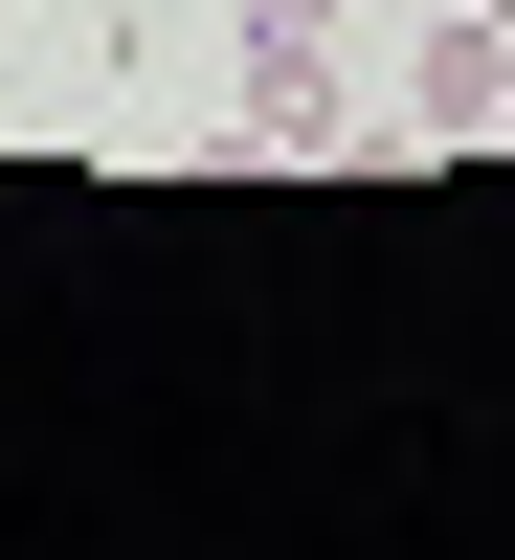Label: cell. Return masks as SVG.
<instances>
[{
    "instance_id": "cell-1",
    "label": "cell",
    "mask_w": 515,
    "mask_h": 560,
    "mask_svg": "<svg viewBox=\"0 0 515 560\" xmlns=\"http://www.w3.org/2000/svg\"><path fill=\"white\" fill-rule=\"evenodd\" d=\"M403 113H426V135H515V23H471V0H448L426 68H403Z\"/></svg>"
},
{
    "instance_id": "cell-2",
    "label": "cell",
    "mask_w": 515,
    "mask_h": 560,
    "mask_svg": "<svg viewBox=\"0 0 515 560\" xmlns=\"http://www.w3.org/2000/svg\"><path fill=\"white\" fill-rule=\"evenodd\" d=\"M247 135L314 158V135H337V45H269V23H247Z\"/></svg>"
},
{
    "instance_id": "cell-3",
    "label": "cell",
    "mask_w": 515,
    "mask_h": 560,
    "mask_svg": "<svg viewBox=\"0 0 515 560\" xmlns=\"http://www.w3.org/2000/svg\"><path fill=\"white\" fill-rule=\"evenodd\" d=\"M247 23H269V45H337V23H359V0H247Z\"/></svg>"
},
{
    "instance_id": "cell-4",
    "label": "cell",
    "mask_w": 515,
    "mask_h": 560,
    "mask_svg": "<svg viewBox=\"0 0 515 560\" xmlns=\"http://www.w3.org/2000/svg\"><path fill=\"white\" fill-rule=\"evenodd\" d=\"M471 23H515V0H471Z\"/></svg>"
}]
</instances>
